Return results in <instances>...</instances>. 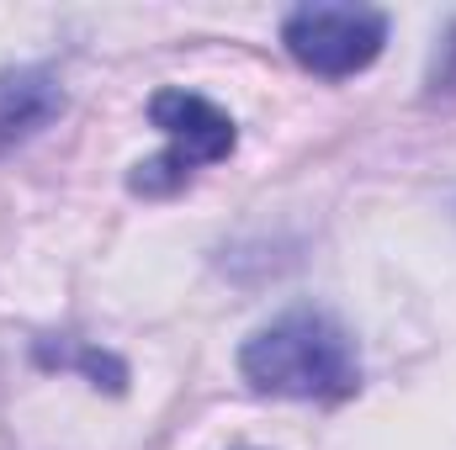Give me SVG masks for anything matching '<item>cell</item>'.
<instances>
[{"instance_id": "obj_1", "label": "cell", "mask_w": 456, "mask_h": 450, "mask_svg": "<svg viewBox=\"0 0 456 450\" xmlns=\"http://www.w3.org/2000/svg\"><path fill=\"white\" fill-rule=\"evenodd\" d=\"M239 371L255 392L297 403H345L361 387L355 339L319 308H292L255 329L239 350Z\"/></svg>"}, {"instance_id": "obj_5", "label": "cell", "mask_w": 456, "mask_h": 450, "mask_svg": "<svg viewBox=\"0 0 456 450\" xmlns=\"http://www.w3.org/2000/svg\"><path fill=\"white\" fill-rule=\"evenodd\" d=\"M37 360L43 366H75V371H86L96 387H107V392H122V382H127V371H122V360L112 355H102V350H86V344H37Z\"/></svg>"}, {"instance_id": "obj_2", "label": "cell", "mask_w": 456, "mask_h": 450, "mask_svg": "<svg viewBox=\"0 0 456 450\" xmlns=\"http://www.w3.org/2000/svg\"><path fill=\"white\" fill-rule=\"evenodd\" d=\"M149 122L165 133V154L133 165L127 175V191L133 197H175L202 165H218L233 154L239 133H233V117L224 107H213L208 96L197 91H154L149 101Z\"/></svg>"}, {"instance_id": "obj_3", "label": "cell", "mask_w": 456, "mask_h": 450, "mask_svg": "<svg viewBox=\"0 0 456 450\" xmlns=\"http://www.w3.org/2000/svg\"><path fill=\"white\" fill-rule=\"evenodd\" d=\"M281 43L308 75L345 80L377 64L387 43V16L371 5H297L281 21Z\"/></svg>"}, {"instance_id": "obj_4", "label": "cell", "mask_w": 456, "mask_h": 450, "mask_svg": "<svg viewBox=\"0 0 456 450\" xmlns=\"http://www.w3.org/2000/svg\"><path fill=\"white\" fill-rule=\"evenodd\" d=\"M64 112V91L48 69H5L0 75V154L37 138Z\"/></svg>"}]
</instances>
